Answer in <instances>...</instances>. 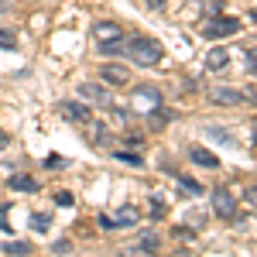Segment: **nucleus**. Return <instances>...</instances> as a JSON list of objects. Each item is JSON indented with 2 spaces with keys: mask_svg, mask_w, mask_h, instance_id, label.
Wrapping results in <instances>:
<instances>
[{
  "mask_svg": "<svg viewBox=\"0 0 257 257\" xmlns=\"http://www.w3.org/2000/svg\"><path fill=\"white\" fill-rule=\"evenodd\" d=\"M93 38H96V48L103 55L123 52V31H120V24H113V21H96L93 24Z\"/></svg>",
  "mask_w": 257,
  "mask_h": 257,
  "instance_id": "obj_1",
  "label": "nucleus"
},
{
  "mask_svg": "<svg viewBox=\"0 0 257 257\" xmlns=\"http://www.w3.org/2000/svg\"><path fill=\"white\" fill-rule=\"evenodd\" d=\"M127 55L138 65H158L165 52H161V41H155V38H131L127 41Z\"/></svg>",
  "mask_w": 257,
  "mask_h": 257,
  "instance_id": "obj_2",
  "label": "nucleus"
},
{
  "mask_svg": "<svg viewBox=\"0 0 257 257\" xmlns=\"http://www.w3.org/2000/svg\"><path fill=\"white\" fill-rule=\"evenodd\" d=\"M138 219H141L138 206H120L117 213H110V216L103 213V216H99V226H106V230H117V226H134Z\"/></svg>",
  "mask_w": 257,
  "mask_h": 257,
  "instance_id": "obj_3",
  "label": "nucleus"
},
{
  "mask_svg": "<svg viewBox=\"0 0 257 257\" xmlns=\"http://www.w3.org/2000/svg\"><path fill=\"white\" fill-rule=\"evenodd\" d=\"M59 113L69 120V123H76V127H79V123L86 127V123L93 120L89 106H86V103H79V99H62V103H59Z\"/></svg>",
  "mask_w": 257,
  "mask_h": 257,
  "instance_id": "obj_4",
  "label": "nucleus"
},
{
  "mask_svg": "<svg viewBox=\"0 0 257 257\" xmlns=\"http://www.w3.org/2000/svg\"><path fill=\"white\" fill-rule=\"evenodd\" d=\"M240 31V21L237 18H216V21H209V24H206V28H202V35H206V38H226V35H237Z\"/></svg>",
  "mask_w": 257,
  "mask_h": 257,
  "instance_id": "obj_5",
  "label": "nucleus"
},
{
  "mask_svg": "<svg viewBox=\"0 0 257 257\" xmlns=\"http://www.w3.org/2000/svg\"><path fill=\"white\" fill-rule=\"evenodd\" d=\"M213 209H216V216L233 219L237 216V199H233V192L230 189H216L213 192Z\"/></svg>",
  "mask_w": 257,
  "mask_h": 257,
  "instance_id": "obj_6",
  "label": "nucleus"
},
{
  "mask_svg": "<svg viewBox=\"0 0 257 257\" xmlns=\"http://www.w3.org/2000/svg\"><path fill=\"white\" fill-rule=\"evenodd\" d=\"M79 99H89V103H96V106H113L110 93H106L99 82H82L79 86Z\"/></svg>",
  "mask_w": 257,
  "mask_h": 257,
  "instance_id": "obj_7",
  "label": "nucleus"
},
{
  "mask_svg": "<svg viewBox=\"0 0 257 257\" xmlns=\"http://www.w3.org/2000/svg\"><path fill=\"white\" fill-rule=\"evenodd\" d=\"M99 79L110 82V86H127V82H131V76H127V69H123V65H117V62H106V65L99 69Z\"/></svg>",
  "mask_w": 257,
  "mask_h": 257,
  "instance_id": "obj_8",
  "label": "nucleus"
},
{
  "mask_svg": "<svg viewBox=\"0 0 257 257\" xmlns=\"http://www.w3.org/2000/svg\"><path fill=\"white\" fill-rule=\"evenodd\" d=\"M209 99H213V103H219V106H237V103H243V99H250V96H243L240 89H230V86H216Z\"/></svg>",
  "mask_w": 257,
  "mask_h": 257,
  "instance_id": "obj_9",
  "label": "nucleus"
},
{
  "mask_svg": "<svg viewBox=\"0 0 257 257\" xmlns=\"http://www.w3.org/2000/svg\"><path fill=\"white\" fill-rule=\"evenodd\" d=\"M189 161H196V165H202V168H219V158L213 155V151L199 148V144H192V148H189Z\"/></svg>",
  "mask_w": 257,
  "mask_h": 257,
  "instance_id": "obj_10",
  "label": "nucleus"
},
{
  "mask_svg": "<svg viewBox=\"0 0 257 257\" xmlns=\"http://www.w3.org/2000/svg\"><path fill=\"white\" fill-rule=\"evenodd\" d=\"M86 127H89V141H93L96 148H106V144L113 141V134L106 131V123H99V120H89Z\"/></svg>",
  "mask_w": 257,
  "mask_h": 257,
  "instance_id": "obj_11",
  "label": "nucleus"
},
{
  "mask_svg": "<svg viewBox=\"0 0 257 257\" xmlns=\"http://www.w3.org/2000/svg\"><path fill=\"white\" fill-rule=\"evenodd\" d=\"M7 185H11L14 192H38V182H35L31 175H14Z\"/></svg>",
  "mask_w": 257,
  "mask_h": 257,
  "instance_id": "obj_12",
  "label": "nucleus"
},
{
  "mask_svg": "<svg viewBox=\"0 0 257 257\" xmlns=\"http://www.w3.org/2000/svg\"><path fill=\"white\" fill-rule=\"evenodd\" d=\"M223 65H226V52H223V48L216 45V48H213V52L206 55V69H209V72H219Z\"/></svg>",
  "mask_w": 257,
  "mask_h": 257,
  "instance_id": "obj_13",
  "label": "nucleus"
},
{
  "mask_svg": "<svg viewBox=\"0 0 257 257\" xmlns=\"http://www.w3.org/2000/svg\"><path fill=\"white\" fill-rule=\"evenodd\" d=\"M4 254L28 257V254H31V243H28V240H24V243H21V240H7V243H4Z\"/></svg>",
  "mask_w": 257,
  "mask_h": 257,
  "instance_id": "obj_14",
  "label": "nucleus"
},
{
  "mask_svg": "<svg viewBox=\"0 0 257 257\" xmlns=\"http://www.w3.org/2000/svg\"><path fill=\"white\" fill-rule=\"evenodd\" d=\"M206 134H209L213 141H219V144H237V138H233V134H226L223 127H206Z\"/></svg>",
  "mask_w": 257,
  "mask_h": 257,
  "instance_id": "obj_15",
  "label": "nucleus"
},
{
  "mask_svg": "<svg viewBox=\"0 0 257 257\" xmlns=\"http://www.w3.org/2000/svg\"><path fill=\"white\" fill-rule=\"evenodd\" d=\"M14 48H18V35L0 28V52H14Z\"/></svg>",
  "mask_w": 257,
  "mask_h": 257,
  "instance_id": "obj_16",
  "label": "nucleus"
},
{
  "mask_svg": "<svg viewBox=\"0 0 257 257\" xmlns=\"http://www.w3.org/2000/svg\"><path fill=\"white\" fill-rule=\"evenodd\" d=\"M141 247L155 254V250H158V247H161V237H158V233H151V230H148V233H141Z\"/></svg>",
  "mask_w": 257,
  "mask_h": 257,
  "instance_id": "obj_17",
  "label": "nucleus"
},
{
  "mask_svg": "<svg viewBox=\"0 0 257 257\" xmlns=\"http://www.w3.org/2000/svg\"><path fill=\"white\" fill-rule=\"evenodd\" d=\"M148 123H151V131H161V127L168 123V113H165V110H151V113H148Z\"/></svg>",
  "mask_w": 257,
  "mask_h": 257,
  "instance_id": "obj_18",
  "label": "nucleus"
},
{
  "mask_svg": "<svg viewBox=\"0 0 257 257\" xmlns=\"http://www.w3.org/2000/svg\"><path fill=\"white\" fill-rule=\"evenodd\" d=\"M117 158H120V161H127V165H134V168H141V165H144V158H141V155H134L131 148H120Z\"/></svg>",
  "mask_w": 257,
  "mask_h": 257,
  "instance_id": "obj_19",
  "label": "nucleus"
},
{
  "mask_svg": "<svg viewBox=\"0 0 257 257\" xmlns=\"http://www.w3.org/2000/svg\"><path fill=\"white\" fill-rule=\"evenodd\" d=\"M178 189H182V192H189V196H202V185L192 182V178H178Z\"/></svg>",
  "mask_w": 257,
  "mask_h": 257,
  "instance_id": "obj_20",
  "label": "nucleus"
},
{
  "mask_svg": "<svg viewBox=\"0 0 257 257\" xmlns=\"http://www.w3.org/2000/svg\"><path fill=\"white\" fill-rule=\"evenodd\" d=\"M31 226H35L38 233H45V230L52 226V216H48V213H35V216H31Z\"/></svg>",
  "mask_w": 257,
  "mask_h": 257,
  "instance_id": "obj_21",
  "label": "nucleus"
},
{
  "mask_svg": "<svg viewBox=\"0 0 257 257\" xmlns=\"http://www.w3.org/2000/svg\"><path fill=\"white\" fill-rule=\"evenodd\" d=\"M120 257H155V254L144 250V247H134V250H120Z\"/></svg>",
  "mask_w": 257,
  "mask_h": 257,
  "instance_id": "obj_22",
  "label": "nucleus"
},
{
  "mask_svg": "<svg viewBox=\"0 0 257 257\" xmlns=\"http://www.w3.org/2000/svg\"><path fill=\"white\" fill-rule=\"evenodd\" d=\"M165 213H168V209H165V202H158V199H151V216H155V219H161Z\"/></svg>",
  "mask_w": 257,
  "mask_h": 257,
  "instance_id": "obj_23",
  "label": "nucleus"
},
{
  "mask_svg": "<svg viewBox=\"0 0 257 257\" xmlns=\"http://www.w3.org/2000/svg\"><path fill=\"white\" fill-rule=\"evenodd\" d=\"M62 165H65V158H59V155H48L45 158V168H62Z\"/></svg>",
  "mask_w": 257,
  "mask_h": 257,
  "instance_id": "obj_24",
  "label": "nucleus"
},
{
  "mask_svg": "<svg viewBox=\"0 0 257 257\" xmlns=\"http://www.w3.org/2000/svg\"><path fill=\"white\" fill-rule=\"evenodd\" d=\"M7 209H11V206H0V230H4V233H11V223H7Z\"/></svg>",
  "mask_w": 257,
  "mask_h": 257,
  "instance_id": "obj_25",
  "label": "nucleus"
},
{
  "mask_svg": "<svg viewBox=\"0 0 257 257\" xmlns=\"http://www.w3.org/2000/svg\"><path fill=\"white\" fill-rule=\"evenodd\" d=\"M172 237H178V240H192L196 237V233H192V230H185V226H178L175 233H172Z\"/></svg>",
  "mask_w": 257,
  "mask_h": 257,
  "instance_id": "obj_26",
  "label": "nucleus"
},
{
  "mask_svg": "<svg viewBox=\"0 0 257 257\" xmlns=\"http://www.w3.org/2000/svg\"><path fill=\"white\" fill-rule=\"evenodd\" d=\"M55 202H59V206H72V196H69V192H59Z\"/></svg>",
  "mask_w": 257,
  "mask_h": 257,
  "instance_id": "obj_27",
  "label": "nucleus"
},
{
  "mask_svg": "<svg viewBox=\"0 0 257 257\" xmlns=\"http://www.w3.org/2000/svg\"><path fill=\"white\" fill-rule=\"evenodd\" d=\"M151 11H165V0H151Z\"/></svg>",
  "mask_w": 257,
  "mask_h": 257,
  "instance_id": "obj_28",
  "label": "nucleus"
},
{
  "mask_svg": "<svg viewBox=\"0 0 257 257\" xmlns=\"http://www.w3.org/2000/svg\"><path fill=\"white\" fill-rule=\"evenodd\" d=\"M0 148H7V134L4 131H0Z\"/></svg>",
  "mask_w": 257,
  "mask_h": 257,
  "instance_id": "obj_29",
  "label": "nucleus"
}]
</instances>
